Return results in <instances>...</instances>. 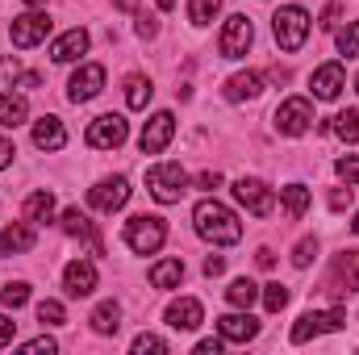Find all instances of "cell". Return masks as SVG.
I'll return each mask as SVG.
<instances>
[{"label":"cell","mask_w":359,"mask_h":355,"mask_svg":"<svg viewBox=\"0 0 359 355\" xmlns=\"http://www.w3.org/2000/svg\"><path fill=\"white\" fill-rule=\"evenodd\" d=\"M326 130H334L343 142H359V109H347V113L330 117V126H326Z\"/></svg>","instance_id":"obj_31"},{"label":"cell","mask_w":359,"mask_h":355,"mask_svg":"<svg viewBox=\"0 0 359 355\" xmlns=\"http://www.w3.org/2000/svg\"><path fill=\"white\" fill-rule=\"evenodd\" d=\"M309 126H313V105H309L305 96H288V100L276 109V134L297 138V134H305Z\"/></svg>","instance_id":"obj_9"},{"label":"cell","mask_w":359,"mask_h":355,"mask_svg":"<svg viewBox=\"0 0 359 355\" xmlns=\"http://www.w3.org/2000/svg\"><path fill=\"white\" fill-rule=\"evenodd\" d=\"M339 55L347 59L359 55V21H347V29H339Z\"/></svg>","instance_id":"obj_36"},{"label":"cell","mask_w":359,"mask_h":355,"mask_svg":"<svg viewBox=\"0 0 359 355\" xmlns=\"http://www.w3.org/2000/svg\"><path fill=\"white\" fill-rule=\"evenodd\" d=\"M234 201L247 209V213H255V217H268L271 209H276V192H271L264 180H255V176H243V180H234Z\"/></svg>","instance_id":"obj_8"},{"label":"cell","mask_w":359,"mask_h":355,"mask_svg":"<svg viewBox=\"0 0 359 355\" xmlns=\"http://www.w3.org/2000/svg\"><path fill=\"white\" fill-rule=\"evenodd\" d=\"M180 280H184V260H159L151 267V284L155 288H180Z\"/></svg>","instance_id":"obj_27"},{"label":"cell","mask_w":359,"mask_h":355,"mask_svg":"<svg viewBox=\"0 0 359 355\" xmlns=\"http://www.w3.org/2000/svg\"><path fill=\"white\" fill-rule=\"evenodd\" d=\"M147 188H151V196L159 205H176L180 196L188 192V172L180 163H155L147 172Z\"/></svg>","instance_id":"obj_4"},{"label":"cell","mask_w":359,"mask_h":355,"mask_svg":"<svg viewBox=\"0 0 359 355\" xmlns=\"http://www.w3.org/2000/svg\"><path fill=\"white\" fill-rule=\"evenodd\" d=\"M104 88V67L100 63H84L76 76H72V84H67V96L76 100V105H84V100H92L96 92Z\"/></svg>","instance_id":"obj_14"},{"label":"cell","mask_w":359,"mask_h":355,"mask_svg":"<svg viewBox=\"0 0 359 355\" xmlns=\"http://www.w3.org/2000/svg\"><path fill=\"white\" fill-rule=\"evenodd\" d=\"M34 247V222H13V226H4V234H0V251L4 255H21V251H29Z\"/></svg>","instance_id":"obj_20"},{"label":"cell","mask_w":359,"mask_h":355,"mask_svg":"<svg viewBox=\"0 0 359 355\" xmlns=\"http://www.w3.org/2000/svg\"><path fill=\"white\" fill-rule=\"evenodd\" d=\"M192 226H196V234H201L205 243H213V247H230V243L243 239V222L234 217V209H226V205L213 201V196L192 209Z\"/></svg>","instance_id":"obj_1"},{"label":"cell","mask_w":359,"mask_h":355,"mask_svg":"<svg viewBox=\"0 0 359 355\" xmlns=\"http://www.w3.org/2000/svg\"><path fill=\"white\" fill-rule=\"evenodd\" d=\"M347 201H351V184H347V192H343V188H339V192H334V196H330V205H334V209H343V205H347Z\"/></svg>","instance_id":"obj_50"},{"label":"cell","mask_w":359,"mask_h":355,"mask_svg":"<svg viewBox=\"0 0 359 355\" xmlns=\"http://www.w3.org/2000/svg\"><path fill=\"white\" fill-rule=\"evenodd\" d=\"M155 4H159L163 13H168V8H176V0H155Z\"/></svg>","instance_id":"obj_53"},{"label":"cell","mask_w":359,"mask_h":355,"mask_svg":"<svg viewBox=\"0 0 359 355\" xmlns=\"http://www.w3.org/2000/svg\"><path fill=\"white\" fill-rule=\"evenodd\" d=\"M226 301H230L234 309H251V305L259 301V284H255V280H247V276H238V280H230Z\"/></svg>","instance_id":"obj_26"},{"label":"cell","mask_w":359,"mask_h":355,"mask_svg":"<svg viewBox=\"0 0 359 355\" xmlns=\"http://www.w3.org/2000/svg\"><path fill=\"white\" fill-rule=\"evenodd\" d=\"M217 335H222L226 343H251V339L259 335V322H255L247 309H238V314H222V318H217Z\"/></svg>","instance_id":"obj_13"},{"label":"cell","mask_w":359,"mask_h":355,"mask_svg":"<svg viewBox=\"0 0 359 355\" xmlns=\"http://www.w3.org/2000/svg\"><path fill=\"white\" fill-rule=\"evenodd\" d=\"M343 322H347L343 309H309V314L297 318V326H292V343H309V339H318V335L343 330Z\"/></svg>","instance_id":"obj_6"},{"label":"cell","mask_w":359,"mask_h":355,"mask_svg":"<svg viewBox=\"0 0 359 355\" xmlns=\"http://www.w3.org/2000/svg\"><path fill=\"white\" fill-rule=\"evenodd\" d=\"M126 201H130V180L126 176H109V180H100L96 188H88V205L100 209V213H117Z\"/></svg>","instance_id":"obj_12"},{"label":"cell","mask_w":359,"mask_h":355,"mask_svg":"<svg viewBox=\"0 0 359 355\" xmlns=\"http://www.w3.org/2000/svg\"><path fill=\"white\" fill-rule=\"evenodd\" d=\"M309 88L318 100H334L339 92L347 88V76H343V63H322L318 72H313V80H309Z\"/></svg>","instance_id":"obj_16"},{"label":"cell","mask_w":359,"mask_h":355,"mask_svg":"<svg viewBox=\"0 0 359 355\" xmlns=\"http://www.w3.org/2000/svg\"><path fill=\"white\" fill-rule=\"evenodd\" d=\"M264 92V76L259 72H238L226 80V100H255Z\"/></svg>","instance_id":"obj_21"},{"label":"cell","mask_w":359,"mask_h":355,"mask_svg":"<svg viewBox=\"0 0 359 355\" xmlns=\"http://www.w3.org/2000/svg\"><path fill=\"white\" fill-rule=\"evenodd\" d=\"M0 301H4L8 309H21V305L29 301V284H25V280H13V284H4V293H0Z\"/></svg>","instance_id":"obj_35"},{"label":"cell","mask_w":359,"mask_h":355,"mask_svg":"<svg viewBox=\"0 0 359 355\" xmlns=\"http://www.w3.org/2000/svg\"><path fill=\"white\" fill-rule=\"evenodd\" d=\"M59 226H63V234H72V239H88L92 251L100 255V239H96V230H92L88 213H80V209H67V213L59 217Z\"/></svg>","instance_id":"obj_23"},{"label":"cell","mask_w":359,"mask_h":355,"mask_svg":"<svg viewBox=\"0 0 359 355\" xmlns=\"http://www.w3.org/2000/svg\"><path fill=\"white\" fill-rule=\"evenodd\" d=\"M163 243H168V226H163V217H155V213H134V217L126 222V247H130V251H138V255H155Z\"/></svg>","instance_id":"obj_2"},{"label":"cell","mask_w":359,"mask_h":355,"mask_svg":"<svg viewBox=\"0 0 359 355\" xmlns=\"http://www.w3.org/2000/svg\"><path fill=\"white\" fill-rule=\"evenodd\" d=\"M17 59H0V88H8V84H17Z\"/></svg>","instance_id":"obj_42"},{"label":"cell","mask_w":359,"mask_h":355,"mask_svg":"<svg viewBox=\"0 0 359 355\" xmlns=\"http://www.w3.org/2000/svg\"><path fill=\"white\" fill-rule=\"evenodd\" d=\"M34 147L38 151H63L67 147V130H63V121L59 117H38L34 121Z\"/></svg>","instance_id":"obj_18"},{"label":"cell","mask_w":359,"mask_h":355,"mask_svg":"<svg viewBox=\"0 0 359 355\" xmlns=\"http://www.w3.org/2000/svg\"><path fill=\"white\" fill-rule=\"evenodd\" d=\"M355 92H359V76H355Z\"/></svg>","instance_id":"obj_56"},{"label":"cell","mask_w":359,"mask_h":355,"mask_svg":"<svg viewBox=\"0 0 359 355\" xmlns=\"http://www.w3.org/2000/svg\"><path fill=\"white\" fill-rule=\"evenodd\" d=\"M63 288H67V297H88L96 288V264L92 260H72L63 267Z\"/></svg>","instance_id":"obj_15"},{"label":"cell","mask_w":359,"mask_h":355,"mask_svg":"<svg viewBox=\"0 0 359 355\" xmlns=\"http://www.w3.org/2000/svg\"><path fill=\"white\" fill-rule=\"evenodd\" d=\"M339 17H343V8H339V4H326V13H322L318 25H322V29H339Z\"/></svg>","instance_id":"obj_43"},{"label":"cell","mask_w":359,"mask_h":355,"mask_svg":"<svg viewBox=\"0 0 359 355\" xmlns=\"http://www.w3.org/2000/svg\"><path fill=\"white\" fill-rule=\"evenodd\" d=\"M25 4H29V8H42V4H46V0H25Z\"/></svg>","instance_id":"obj_54"},{"label":"cell","mask_w":359,"mask_h":355,"mask_svg":"<svg viewBox=\"0 0 359 355\" xmlns=\"http://www.w3.org/2000/svg\"><path fill=\"white\" fill-rule=\"evenodd\" d=\"M334 280H339V288H343V293L359 288V247L343 251V255L334 260Z\"/></svg>","instance_id":"obj_24"},{"label":"cell","mask_w":359,"mask_h":355,"mask_svg":"<svg viewBox=\"0 0 359 355\" xmlns=\"http://www.w3.org/2000/svg\"><path fill=\"white\" fill-rule=\"evenodd\" d=\"M251 38H255V29H251V17H243V13H234V17H226V25H222V59H243L247 51H251Z\"/></svg>","instance_id":"obj_10"},{"label":"cell","mask_w":359,"mask_h":355,"mask_svg":"<svg viewBox=\"0 0 359 355\" xmlns=\"http://www.w3.org/2000/svg\"><path fill=\"white\" fill-rule=\"evenodd\" d=\"M259 297H264V309H268V314H280V309L288 305V288H284V284H264Z\"/></svg>","instance_id":"obj_34"},{"label":"cell","mask_w":359,"mask_h":355,"mask_svg":"<svg viewBox=\"0 0 359 355\" xmlns=\"http://www.w3.org/2000/svg\"><path fill=\"white\" fill-rule=\"evenodd\" d=\"M38 322L42 326H63L67 322V309H63V301H38Z\"/></svg>","instance_id":"obj_33"},{"label":"cell","mask_w":359,"mask_h":355,"mask_svg":"<svg viewBox=\"0 0 359 355\" xmlns=\"http://www.w3.org/2000/svg\"><path fill=\"white\" fill-rule=\"evenodd\" d=\"M13 155H17V151H13V142H8V138L0 134V172H4L8 163H13Z\"/></svg>","instance_id":"obj_47"},{"label":"cell","mask_w":359,"mask_h":355,"mask_svg":"<svg viewBox=\"0 0 359 355\" xmlns=\"http://www.w3.org/2000/svg\"><path fill=\"white\" fill-rule=\"evenodd\" d=\"M134 29H138V38H155V34H159V21H155L151 13H138V25H134Z\"/></svg>","instance_id":"obj_40"},{"label":"cell","mask_w":359,"mask_h":355,"mask_svg":"<svg viewBox=\"0 0 359 355\" xmlns=\"http://www.w3.org/2000/svg\"><path fill=\"white\" fill-rule=\"evenodd\" d=\"M147 351L163 355V351H168V343H163L159 335H138V339H134V355H147Z\"/></svg>","instance_id":"obj_39"},{"label":"cell","mask_w":359,"mask_h":355,"mask_svg":"<svg viewBox=\"0 0 359 355\" xmlns=\"http://www.w3.org/2000/svg\"><path fill=\"white\" fill-rule=\"evenodd\" d=\"M25 217H29L34 226L50 222V217H55V196H50V192H29V196H25Z\"/></svg>","instance_id":"obj_29"},{"label":"cell","mask_w":359,"mask_h":355,"mask_svg":"<svg viewBox=\"0 0 359 355\" xmlns=\"http://www.w3.org/2000/svg\"><path fill=\"white\" fill-rule=\"evenodd\" d=\"M313 255H318V239H301V243H297V251H292V264L309 267V264H313Z\"/></svg>","instance_id":"obj_38"},{"label":"cell","mask_w":359,"mask_h":355,"mask_svg":"<svg viewBox=\"0 0 359 355\" xmlns=\"http://www.w3.org/2000/svg\"><path fill=\"white\" fill-rule=\"evenodd\" d=\"M25 117H29V100L21 92H0V126L4 130H17Z\"/></svg>","instance_id":"obj_22"},{"label":"cell","mask_w":359,"mask_h":355,"mask_svg":"<svg viewBox=\"0 0 359 355\" xmlns=\"http://www.w3.org/2000/svg\"><path fill=\"white\" fill-rule=\"evenodd\" d=\"M280 201H284V213L297 222V217H305V209H309V188H305V184H288V188H280Z\"/></svg>","instance_id":"obj_28"},{"label":"cell","mask_w":359,"mask_h":355,"mask_svg":"<svg viewBox=\"0 0 359 355\" xmlns=\"http://www.w3.org/2000/svg\"><path fill=\"white\" fill-rule=\"evenodd\" d=\"M92 330L96 335H117V326H121V305L117 301H100L96 309H92Z\"/></svg>","instance_id":"obj_25"},{"label":"cell","mask_w":359,"mask_h":355,"mask_svg":"<svg viewBox=\"0 0 359 355\" xmlns=\"http://www.w3.org/2000/svg\"><path fill=\"white\" fill-rule=\"evenodd\" d=\"M172 134H176V117H172L168 109H163V113H151V121H147L142 134H138V151H142V155H159V151H168Z\"/></svg>","instance_id":"obj_11"},{"label":"cell","mask_w":359,"mask_h":355,"mask_svg":"<svg viewBox=\"0 0 359 355\" xmlns=\"http://www.w3.org/2000/svg\"><path fill=\"white\" fill-rule=\"evenodd\" d=\"M271 264H276V255H271L268 247H264V251H259V267H271Z\"/></svg>","instance_id":"obj_52"},{"label":"cell","mask_w":359,"mask_h":355,"mask_svg":"<svg viewBox=\"0 0 359 355\" xmlns=\"http://www.w3.org/2000/svg\"><path fill=\"white\" fill-rule=\"evenodd\" d=\"M21 351L25 355H55V339H46V335H42V339H29V343H25V347H21Z\"/></svg>","instance_id":"obj_41"},{"label":"cell","mask_w":359,"mask_h":355,"mask_svg":"<svg viewBox=\"0 0 359 355\" xmlns=\"http://www.w3.org/2000/svg\"><path fill=\"white\" fill-rule=\"evenodd\" d=\"M80 55H88V29H67L63 38H55L50 59L55 63H76Z\"/></svg>","instance_id":"obj_19"},{"label":"cell","mask_w":359,"mask_h":355,"mask_svg":"<svg viewBox=\"0 0 359 355\" xmlns=\"http://www.w3.org/2000/svg\"><path fill=\"white\" fill-rule=\"evenodd\" d=\"M42 84V76L38 72H25V76H17V88H38Z\"/></svg>","instance_id":"obj_49"},{"label":"cell","mask_w":359,"mask_h":355,"mask_svg":"<svg viewBox=\"0 0 359 355\" xmlns=\"http://www.w3.org/2000/svg\"><path fill=\"white\" fill-rule=\"evenodd\" d=\"M351 230H355V234H359V213H355V222H351Z\"/></svg>","instance_id":"obj_55"},{"label":"cell","mask_w":359,"mask_h":355,"mask_svg":"<svg viewBox=\"0 0 359 355\" xmlns=\"http://www.w3.org/2000/svg\"><path fill=\"white\" fill-rule=\"evenodd\" d=\"M222 272H226V260L222 255H209L205 260V276H222Z\"/></svg>","instance_id":"obj_48"},{"label":"cell","mask_w":359,"mask_h":355,"mask_svg":"<svg viewBox=\"0 0 359 355\" xmlns=\"http://www.w3.org/2000/svg\"><path fill=\"white\" fill-rule=\"evenodd\" d=\"M13 335H17V322L0 314V347H8V343H13Z\"/></svg>","instance_id":"obj_44"},{"label":"cell","mask_w":359,"mask_h":355,"mask_svg":"<svg viewBox=\"0 0 359 355\" xmlns=\"http://www.w3.org/2000/svg\"><path fill=\"white\" fill-rule=\"evenodd\" d=\"M217 8H222V0H188V21L192 25H209L217 17Z\"/></svg>","instance_id":"obj_32"},{"label":"cell","mask_w":359,"mask_h":355,"mask_svg":"<svg viewBox=\"0 0 359 355\" xmlns=\"http://www.w3.org/2000/svg\"><path fill=\"white\" fill-rule=\"evenodd\" d=\"M217 184H222V176H217V172H201V176H196V188H205V192H213Z\"/></svg>","instance_id":"obj_45"},{"label":"cell","mask_w":359,"mask_h":355,"mask_svg":"<svg viewBox=\"0 0 359 355\" xmlns=\"http://www.w3.org/2000/svg\"><path fill=\"white\" fill-rule=\"evenodd\" d=\"M271 34H276V42H280V51H301L305 46V38H309V13L301 8V4H284L276 17H271Z\"/></svg>","instance_id":"obj_3"},{"label":"cell","mask_w":359,"mask_h":355,"mask_svg":"<svg viewBox=\"0 0 359 355\" xmlns=\"http://www.w3.org/2000/svg\"><path fill=\"white\" fill-rule=\"evenodd\" d=\"M205 322V309H201V301L196 297H180L168 305V326L172 330H196Z\"/></svg>","instance_id":"obj_17"},{"label":"cell","mask_w":359,"mask_h":355,"mask_svg":"<svg viewBox=\"0 0 359 355\" xmlns=\"http://www.w3.org/2000/svg\"><path fill=\"white\" fill-rule=\"evenodd\" d=\"M130 138V121L121 113H100L96 121H88V147L96 151H117Z\"/></svg>","instance_id":"obj_7"},{"label":"cell","mask_w":359,"mask_h":355,"mask_svg":"<svg viewBox=\"0 0 359 355\" xmlns=\"http://www.w3.org/2000/svg\"><path fill=\"white\" fill-rule=\"evenodd\" d=\"M113 8H121V13H134V8H138V0H113Z\"/></svg>","instance_id":"obj_51"},{"label":"cell","mask_w":359,"mask_h":355,"mask_svg":"<svg viewBox=\"0 0 359 355\" xmlns=\"http://www.w3.org/2000/svg\"><path fill=\"white\" fill-rule=\"evenodd\" d=\"M334 172H339L343 184H351V188H355V184H359V155H343V159L334 163Z\"/></svg>","instance_id":"obj_37"},{"label":"cell","mask_w":359,"mask_h":355,"mask_svg":"<svg viewBox=\"0 0 359 355\" xmlns=\"http://www.w3.org/2000/svg\"><path fill=\"white\" fill-rule=\"evenodd\" d=\"M46 34H50V17L42 8H29V13H21V17L8 21V38H13L17 51H29V46L46 42Z\"/></svg>","instance_id":"obj_5"},{"label":"cell","mask_w":359,"mask_h":355,"mask_svg":"<svg viewBox=\"0 0 359 355\" xmlns=\"http://www.w3.org/2000/svg\"><path fill=\"white\" fill-rule=\"evenodd\" d=\"M222 343L226 339H205V343H196V355H222Z\"/></svg>","instance_id":"obj_46"},{"label":"cell","mask_w":359,"mask_h":355,"mask_svg":"<svg viewBox=\"0 0 359 355\" xmlns=\"http://www.w3.org/2000/svg\"><path fill=\"white\" fill-rule=\"evenodd\" d=\"M151 80H147V76H130V80H126V105H130V109H147V105H151Z\"/></svg>","instance_id":"obj_30"}]
</instances>
